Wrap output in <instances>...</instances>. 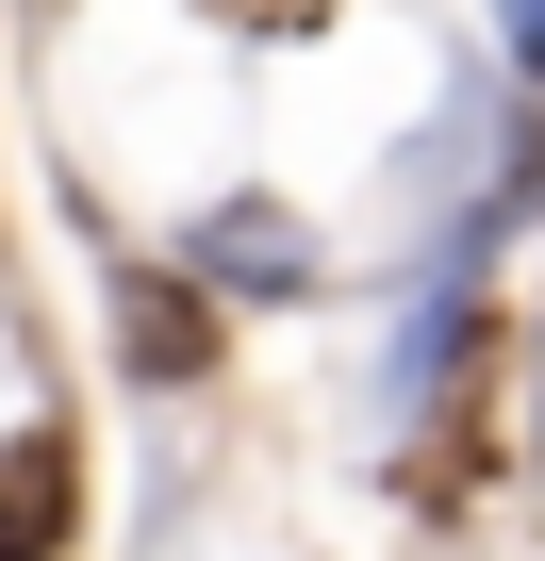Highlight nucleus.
<instances>
[{
    "label": "nucleus",
    "instance_id": "4",
    "mask_svg": "<svg viewBox=\"0 0 545 561\" xmlns=\"http://www.w3.org/2000/svg\"><path fill=\"white\" fill-rule=\"evenodd\" d=\"M0 561H50V545H0Z\"/></svg>",
    "mask_w": 545,
    "mask_h": 561
},
{
    "label": "nucleus",
    "instance_id": "1",
    "mask_svg": "<svg viewBox=\"0 0 545 561\" xmlns=\"http://www.w3.org/2000/svg\"><path fill=\"white\" fill-rule=\"evenodd\" d=\"M215 331H231V298L166 248V264H116V364L149 380V397H182V380H215Z\"/></svg>",
    "mask_w": 545,
    "mask_h": 561
},
{
    "label": "nucleus",
    "instance_id": "2",
    "mask_svg": "<svg viewBox=\"0 0 545 561\" xmlns=\"http://www.w3.org/2000/svg\"><path fill=\"white\" fill-rule=\"evenodd\" d=\"M182 264L215 280V298H264V314H282V298H315V264H331V248L298 231V198H264V182H248V198L182 215Z\"/></svg>",
    "mask_w": 545,
    "mask_h": 561
},
{
    "label": "nucleus",
    "instance_id": "3",
    "mask_svg": "<svg viewBox=\"0 0 545 561\" xmlns=\"http://www.w3.org/2000/svg\"><path fill=\"white\" fill-rule=\"evenodd\" d=\"M496 50H512V83L545 100V0H496Z\"/></svg>",
    "mask_w": 545,
    "mask_h": 561
}]
</instances>
